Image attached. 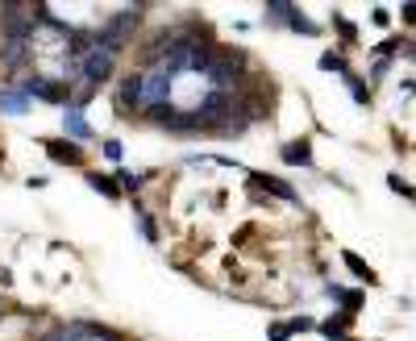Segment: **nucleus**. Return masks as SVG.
I'll return each instance as SVG.
<instances>
[{"mask_svg": "<svg viewBox=\"0 0 416 341\" xmlns=\"http://www.w3.org/2000/svg\"><path fill=\"white\" fill-rule=\"evenodd\" d=\"M267 337H270V341H288V337H292V329H288V325H270Z\"/></svg>", "mask_w": 416, "mask_h": 341, "instance_id": "22", "label": "nucleus"}, {"mask_svg": "<svg viewBox=\"0 0 416 341\" xmlns=\"http://www.w3.org/2000/svg\"><path fill=\"white\" fill-rule=\"evenodd\" d=\"M333 25H338V29H342V38H345V42H354V25L345 21L342 13H333Z\"/></svg>", "mask_w": 416, "mask_h": 341, "instance_id": "21", "label": "nucleus"}, {"mask_svg": "<svg viewBox=\"0 0 416 341\" xmlns=\"http://www.w3.org/2000/svg\"><path fill=\"white\" fill-rule=\"evenodd\" d=\"M317 329H320V333H325L329 341H333V337H342L345 329H350V317H345V312H333L329 320H320Z\"/></svg>", "mask_w": 416, "mask_h": 341, "instance_id": "11", "label": "nucleus"}, {"mask_svg": "<svg viewBox=\"0 0 416 341\" xmlns=\"http://www.w3.org/2000/svg\"><path fill=\"white\" fill-rule=\"evenodd\" d=\"M387 188H392L395 195H416L412 183H408V179H400V175H387Z\"/></svg>", "mask_w": 416, "mask_h": 341, "instance_id": "18", "label": "nucleus"}, {"mask_svg": "<svg viewBox=\"0 0 416 341\" xmlns=\"http://www.w3.org/2000/svg\"><path fill=\"white\" fill-rule=\"evenodd\" d=\"M63 129H67V138H71V142H88V138H92V125L83 121V113H79V108H67V113H63Z\"/></svg>", "mask_w": 416, "mask_h": 341, "instance_id": "7", "label": "nucleus"}, {"mask_svg": "<svg viewBox=\"0 0 416 341\" xmlns=\"http://www.w3.org/2000/svg\"><path fill=\"white\" fill-rule=\"evenodd\" d=\"M345 83H350V96L358 100V104H370V92L362 88V79H354V75H345Z\"/></svg>", "mask_w": 416, "mask_h": 341, "instance_id": "15", "label": "nucleus"}, {"mask_svg": "<svg viewBox=\"0 0 416 341\" xmlns=\"http://www.w3.org/2000/svg\"><path fill=\"white\" fill-rule=\"evenodd\" d=\"M288 25H292L295 34H308V38H313V34H317V25H313V21H304V13H300V9H295L292 17H288Z\"/></svg>", "mask_w": 416, "mask_h": 341, "instance_id": "14", "label": "nucleus"}, {"mask_svg": "<svg viewBox=\"0 0 416 341\" xmlns=\"http://www.w3.org/2000/svg\"><path fill=\"white\" fill-rule=\"evenodd\" d=\"M25 100H46V104H67L71 100V88L54 83V79H42V75H29L21 88H17Z\"/></svg>", "mask_w": 416, "mask_h": 341, "instance_id": "3", "label": "nucleus"}, {"mask_svg": "<svg viewBox=\"0 0 416 341\" xmlns=\"http://www.w3.org/2000/svg\"><path fill=\"white\" fill-rule=\"evenodd\" d=\"M333 341H350V337H345V333H342V337H333Z\"/></svg>", "mask_w": 416, "mask_h": 341, "instance_id": "27", "label": "nucleus"}, {"mask_svg": "<svg viewBox=\"0 0 416 341\" xmlns=\"http://www.w3.org/2000/svg\"><path fill=\"white\" fill-rule=\"evenodd\" d=\"M370 21H375V25H387V21H392V13H387V9H375V13H370Z\"/></svg>", "mask_w": 416, "mask_h": 341, "instance_id": "24", "label": "nucleus"}, {"mask_svg": "<svg viewBox=\"0 0 416 341\" xmlns=\"http://www.w3.org/2000/svg\"><path fill=\"white\" fill-rule=\"evenodd\" d=\"M254 183H258V188H267V192H275L279 200H288V204H300V192H295V188H288L279 175H254Z\"/></svg>", "mask_w": 416, "mask_h": 341, "instance_id": "8", "label": "nucleus"}, {"mask_svg": "<svg viewBox=\"0 0 416 341\" xmlns=\"http://www.w3.org/2000/svg\"><path fill=\"white\" fill-rule=\"evenodd\" d=\"M113 54H104V50H92L83 63H79V71H83V83H88V92H96L100 83H108L113 79Z\"/></svg>", "mask_w": 416, "mask_h": 341, "instance_id": "4", "label": "nucleus"}, {"mask_svg": "<svg viewBox=\"0 0 416 341\" xmlns=\"http://www.w3.org/2000/svg\"><path fill=\"white\" fill-rule=\"evenodd\" d=\"M279 158L288 163V167H313V146H308V138H295L288 146L279 150Z\"/></svg>", "mask_w": 416, "mask_h": 341, "instance_id": "6", "label": "nucleus"}, {"mask_svg": "<svg viewBox=\"0 0 416 341\" xmlns=\"http://www.w3.org/2000/svg\"><path fill=\"white\" fill-rule=\"evenodd\" d=\"M25 108H29V100L21 92H0V113H13V117H21Z\"/></svg>", "mask_w": 416, "mask_h": 341, "instance_id": "12", "label": "nucleus"}, {"mask_svg": "<svg viewBox=\"0 0 416 341\" xmlns=\"http://www.w3.org/2000/svg\"><path fill=\"white\" fill-rule=\"evenodd\" d=\"M138 229H142V238H146V242H158V229H154L150 213H142V217H138Z\"/></svg>", "mask_w": 416, "mask_h": 341, "instance_id": "19", "label": "nucleus"}, {"mask_svg": "<svg viewBox=\"0 0 416 341\" xmlns=\"http://www.w3.org/2000/svg\"><path fill=\"white\" fill-rule=\"evenodd\" d=\"M42 150H46L54 163H63V167H79V163H83V150H79V142H71V138H46Z\"/></svg>", "mask_w": 416, "mask_h": 341, "instance_id": "5", "label": "nucleus"}, {"mask_svg": "<svg viewBox=\"0 0 416 341\" xmlns=\"http://www.w3.org/2000/svg\"><path fill=\"white\" fill-rule=\"evenodd\" d=\"M25 58H29V42H9V46H4V58H0V63H4L9 71H17Z\"/></svg>", "mask_w": 416, "mask_h": 341, "instance_id": "10", "label": "nucleus"}, {"mask_svg": "<svg viewBox=\"0 0 416 341\" xmlns=\"http://www.w3.org/2000/svg\"><path fill=\"white\" fill-rule=\"evenodd\" d=\"M42 341H59V337H54V333H50V337H42Z\"/></svg>", "mask_w": 416, "mask_h": 341, "instance_id": "26", "label": "nucleus"}, {"mask_svg": "<svg viewBox=\"0 0 416 341\" xmlns=\"http://www.w3.org/2000/svg\"><path fill=\"white\" fill-rule=\"evenodd\" d=\"M320 71H342L345 75V58L342 54H320Z\"/></svg>", "mask_w": 416, "mask_h": 341, "instance_id": "16", "label": "nucleus"}, {"mask_svg": "<svg viewBox=\"0 0 416 341\" xmlns=\"http://www.w3.org/2000/svg\"><path fill=\"white\" fill-rule=\"evenodd\" d=\"M404 21H408V25L416 21V4H404Z\"/></svg>", "mask_w": 416, "mask_h": 341, "instance_id": "25", "label": "nucleus"}, {"mask_svg": "<svg viewBox=\"0 0 416 341\" xmlns=\"http://www.w3.org/2000/svg\"><path fill=\"white\" fill-rule=\"evenodd\" d=\"M142 13H146L142 4H138V9H121V13H113V17L96 29V50H104V54L117 58V54L133 42V29L142 25Z\"/></svg>", "mask_w": 416, "mask_h": 341, "instance_id": "1", "label": "nucleus"}, {"mask_svg": "<svg viewBox=\"0 0 416 341\" xmlns=\"http://www.w3.org/2000/svg\"><path fill=\"white\" fill-rule=\"evenodd\" d=\"M88 183H92V192L108 195V200H117V195H121V188H117V179H113V175H100V170H92V175H88Z\"/></svg>", "mask_w": 416, "mask_h": 341, "instance_id": "9", "label": "nucleus"}, {"mask_svg": "<svg viewBox=\"0 0 416 341\" xmlns=\"http://www.w3.org/2000/svg\"><path fill=\"white\" fill-rule=\"evenodd\" d=\"M342 258H345V267L354 270V275H358V279H362V283H375V270H370L367 263H362V258H358V254H354V250H345Z\"/></svg>", "mask_w": 416, "mask_h": 341, "instance_id": "13", "label": "nucleus"}, {"mask_svg": "<svg viewBox=\"0 0 416 341\" xmlns=\"http://www.w3.org/2000/svg\"><path fill=\"white\" fill-rule=\"evenodd\" d=\"M121 154H125V146L117 138H104V158H108V163H121Z\"/></svg>", "mask_w": 416, "mask_h": 341, "instance_id": "17", "label": "nucleus"}, {"mask_svg": "<svg viewBox=\"0 0 416 341\" xmlns=\"http://www.w3.org/2000/svg\"><path fill=\"white\" fill-rule=\"evenodd\" d=\"M142 183H146V175H133V170H121V188H125V192H138Z\"/></svg>", "mask_w": 416, "mask_h": 341, "instance_id": "20", "label": "nucleus"}, {"mask_svg": "<svg viewBox=\"0 0 416 341\" xmlns=\"http://www.w3.org/2000/svg\"><path fill=\"white\" fill-rule=\"evenodd\" d=\"M171 88H175V79L163 71V67L138 71V113H158V108H167Z\"/></svg>", "mask_w": 416, "mask_h": 341, "instance_id": "2", "label": "nucleus"}, {"mask_svg": "<svg viewBox=\"0 0 416 341\" xmlns=\"http://www.w3.org/2000/svg\"><path fill=\"white\" fill-rule=\"evenodd\" d=\"M288 329H292V333H304V329H313V320H308V317H295V320H288Z\"/></svg>", "mask_w": 416, "mask_h": 341, "instance_id": "23", "label": "nucleus"}]
</instances>
